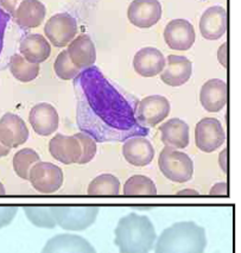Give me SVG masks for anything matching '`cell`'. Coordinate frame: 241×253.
<instances>
[{"instance_id": "obj_1", "label": "cell", "mask_w": 241, "mask_h": 253, "mask_svg": "<svg viewBox=\"0 0 241 253\" xmlns=\"http://www.w3.org/2000/svg\"><path fill=\"white\" fill-rule=\"evenodd\" d=\"M74 89L79 128L96 142H125L149 134L137 119L139 101L114 86L98 67L82 70L74 79Z\"/></svg>"}, {"instance_id": "obj_2", "label": "cell", "mask_w": 241, "mask_h": 253, "mask_svg": "<svg viewBox=\"0 0 241 253\" xmlns=\"http://www.w3.org/2000/svg\"><path fill=\"white\" fill-rule=\"evenodd\" d=\"M116 245L120 253H149L154 249L156 229L148 216L130 213L118 222L116 231Z\"/></svg>"}, {"instance_id": "obj_3", "label": "cell", "mask_w": 241, "mask_h": 253, "mask_svg": "<svg viewBox=\"0 0 241 253\" xmlns=\"http://www.w3.org/2000/svg\"><path fill=\"white\" fill-rule=\"evenodd\" d=\"M205 231L194 221L173 223L161 232L155 253H204Z\"/></svg>"}, {"instance_id": "obj_4", "label": "cell", "mask_w": 241, "mask_h": 253, "mask_svg": "<svg viewBox=\"0 0 241 253\" xmlns=\"http://www.w3.org/2000/svg\"><path fill=\"white\" fill-rule=\"evenodd\" d=\"M56 222L66 231H84L99 215L96 206H52Z\"/></svg>"}, {"instance_id": "obj_5", "label": "cell", "mask_w": 241, "mask_h": 253, "mask_svg": "<svg viewBox=\"0 0 241 253\" xmlns=\"http://www.w3.org/2000/svg\"><path fill=\"white\" fill-rule=\"evenodd\" d=\"M158 167L161 173L170 181L184 183L194 176V162L187 154L165 146L161 151Z\"/></svg>"}, {"instance_id": "obj_6", "label": "cell", "mask_w": 241, "mask_h": 253, "mask_svg": "<svg viewBox=\"0 0 241 253\" xmlns=\"http://www.w3.org/2000/svg\"><path fill=\"white\" fill-rule=\"evenodd\" d=\"M44 35L56 48L69 45L78 35V23L68 13H57L44 25Z\"/></svg>"}, {"instance_id": "obj_7", "label": "cell", "mask_w": 241, "mask_h": 253, "mask_svg": "<svg viewBox=\"0 0 241 253\" xmlns=\"http://www.w3.org/2000/svg\"><path fill=\"white\" fill-rule=\"evenodd\" d=\"M29 181L38 193L54 194L62 187L63 171L48 162H38L32 167Z\"/></svg>"}, {"instance_id": "obj_8", "label": "cell", "mask_w": 241, "mask_h": 253, "mask_svg": "<svg viewBox=\"0 0 241 253\" xmlns=\"http://www.w3.org/2000/svg\"><path fill=\"white\" fill-rule=\"evenodd\" d=\"M226 142V132L222 124L216 118H203L196 124L195 127V144L201 151H216Z\"/></svg>"}, {"instance_id": "obj_9", "label": "cell", "mask_w": 241, "mask_h": 253, "mask_svg": "<svg viewBox=\"0 0 241 253\" xmlns=\"http://www.w3.org/2000/svg\"><path fill=\"white\" fill-rule=\"evenodd\" d=\"M170 113V102L163 95H150L140 100L137 106V119L145 127L161 124Z\"/></svg>"}, {"instance_id": "obj_10", "label": "cell", "mask_w": 241, "mask_h": 253, "mask_svg": "<svg viewBox=\"0 0 241 253\" xmlns=\"http://www.w3.org/2000/svg\"><path fill=\"white\" fill-rule=\"evenodd\" d=\"M196 34L192 23L186 19H173L167 23L164 30V41L170 49L187 51L194 45Z\"/></svg>"}, {"instance_id": "obj_11", "label": "cell", "mask_w": 241, "mask_h": 253, "mask_svg": "<svg viewBox=\"0 0 241 253\" xmlns=\"http://www.w3.org/2000/svg\"><path fill=\"white\" fill-rule=\"evenodd\" d=\"M127 18L137 28H152L161 18V2L158 0H133L128 6Z\"/></svg>"}, {"instance_id": "obj_12", "label": "cell", "mask_w": 241, "mask_h": 253, "mask_svg": "<svg viewBox=\"0 0 241 253\" xmlns=\"http://www.w3.org/2000/svg\"><path fill=\"white\" fill-rule=\"evenodd\" d=\"M29 138L28 126L22 118L13 113H5L0 118V143L8 149L18 148Z\"/></svg>"}, {"instance_id": "obj_13", "label": "cell", "mask_w": 241, "mask_h": 253, "mask_svg": "<svg viewBox=\"0 0 241 253\" xmlns=\"http://www.w3.org/2000/svg\"><path fill=\"white\" fill-rule=\"evenodd\" d=\"M49 152L56 161L69 166L79 163L82 156V145L75 134L64 136L58 133L49 142Z\"/></svg>"}, {"instance_id": "obj_14", "label": "cell", "mask_w": 241, "mask_h": 253, "mask_svg": "<svg viewBox=\"0 0 241 253\" xmlns=\"http://www.w3.org/2000/svg\"><path fill=\"white\" fill-rule=\"evenodd\" d=\"M29 122L37 134L46 137L57 131L60 117L54 106L48 102H42L31 108Z\"/></svg>"}, {"instance_id": "obj_15", "label": "cell", "mask_w": 241, "mask_h": 253, "mask_svg": "<svg viewBox=\"0 0 241 253\" xmlns=\"http://www.w3.org/2000/svg\"><path fill=\"white\" fill-rule=\"evenodd\" d=\"M200 31L208 41L220 40L227 32V11L222 6H210L202 13Z\"/></svg>"}, {"instance_id": "obj_16", "label": "cell", "mask_w": 241, "mask_h": 253, "mask_svg": "<svg viewBox=\"0 0 241 253\" xmlns=\"http://www.w3.org/2000/svg\"><path fill=\"white\" fill-rule=\"evenodd\" d=\"M193 74V63L186 56L169 55L166 57V66L161 79L164 84L171 87L183 86L189 81Z\"/></svg>"}, {"instance_id": "obj_17", "label": "cell", "mask_w": 241, "mask_h": 253, "mask_svg": "<svg viewBox=\"0 0 241 253\" xmlns=\"http://www.w3.org/2000/svg\"><path fill=\"white\" fill-rule=\"evenodd\" d=\"M166 66L164 55L152 46L140 49L133 57V68L137 74L144 78H154L161 74Z\"/></svg>"}, {"instance_id": "obj_18", "label": "cell", "mask_w": 241, "mask_h": 253, "mask_svg": "<svg viewBox=\"0 0 241 253\" xmlns=\"http://www.w3.org/2000/svg\"><path fill=\"white\" fill-rule=\"evenodd\" d=\"M42 253H96L92 244L76 234H57L46 241Z\"/></svg>"}, {"instance_id": "obj_19", "label": "cell", "mask_w": 241, "mask_h": 253, "mask_svg": "<svg viewBox=\"0 0 241 253\" xmlns=\"http://www.w3.org/2000/svg\"><path fill=\"white\" fill-rule=\"evenodd\" d=\"M227 84L220 79H211L202 86L200 92V101L205 111L217 113L227 105Z\"/></svg>"}, {"instance_id": "obj_20", "label": "cell", "mask_w": 241, "mask_h": 253, "mask_svg": "<svg viewBox=\"0 0 241 253\" xmlns=\"http://www.w3.org/2000/svg\"><path fill=\"white\" fill-rule=\"evenodd\" d=\"M122 155L131 166L146 167L154 161L155 149L145 137H132L125 140Z\"/></svg>"}, {"instance_id": "obj_21", "label": "cell", "mask_w": 241, "mask_h": 253, "mask_svg": "<svg viewBox=\"0 0 241 253\" xmlns=\"http://www.w3.org/2000/svg\"><path fill=\"white\" fill-rule=\"evenodd\" d=\"M161 143L167 148L186 149L189 145V126L179 118H172L160 127Z\"/></svg>"}, {"instance_id": "obj_22", "label": "cell", "mask_w": 241, "mask_h": 253, "mask_svg": "<svg viewBox=\"0 0 241 253\" xmlns=\"http://www.w3.org/2000/svg\"><path fill=\"white\" fill-rule=\"evenodd\" d=\"M70 60L76 68L81 70L88 69L94 66L96 61V49L93 41L87 35H80L68 45Z\"/></svg>"}, {"instance_id": "obj_23", "label": "cell", "mask_w": 241, "mask_h": 253, "mask_svg": "<svg viewBox=\"0 0 241 253\" xmlns=\"http://www.w3.org/2000/svg\"><path fill=\"white\" fill-rule=\"evenodd\" d=\"M46 16V8L40 0H23L13 18L22 29L38 28Z\"/></svg>"}, {"instance_id": "obj_24", "label": "cell", "mask_w": 241, "mask_h": 253, "mask_svg": "<svg viewBox=\"0 0 241 253\" xmlns=\"http://www.w3.org/2000/svg\"><path fill=\"white\" fill-rule=\"evenodd\" d=\"M20 54L32 63H43L51 54V45L42 35L29 34L20 41Z\"/></svg>"}, {"instance_id": "obj_25", "label": "cell", "mask_w": 241, "mask_h": 253, "mask_svg": "<svg viewBox=\"0 0 241 253\" xmlns=\"http://www.w3.org/2000/svg\"><path fill=\"white\" fill-rule=\"evenodd\" d=\"M10 72L20 82H31L40 74V64L32 63L22 55H13L10 60Z\"/></svg>"}, {"instance_id": "obj_26", "label": "cell", "mask_w": 241, "mask_h": 253, "mask_svg": "<svg viewBox=\"0 0 241 253\" xmlns=\"http://www.w3.org/2000/svg\"><path fill=\"white\" fill-rule=\"evenodd\" d=\"M52 206H26L25 215L32 225L40 228H55L57 226L52 214Z\"/></svg>"}, {"instance_id": "obj_27", "label": "cell", "mask_w": 241, "mask_h": 253, "mask_svg": "<svg viewBox=\"0 0 241 253\" xmlns=\"http://www.w3.org/2000/svg\"><path fill=\"white\" fill-rule=\"evenodd\" d=\"M87 192L89 195H119L120 182L114 175L102 173L90 182Z\"/></svg>"}, {"instance_id": "obj_28", "label": "cell", "mask_w": 241, "mask_h": 253, "mask_svg": "<svg viewBox=\"0 0 241 253\" xmlns=\"http://www.w3.org/2000/svg\"><path fill=\"white\" fill-rule=\"evenodd\" d=\"M38 162H40V155H38L35 150L29 148L19 150V151L14 155L12 161L14 172H16L17 176L20 178L29 179L32 167L36 163H38Z\"/></svg>"}, {"instance_id": "obj_29", "label": "cell", "mask_w": 241, "mask_h": 253, "mask_svg": "<svg viewBox=\"0 0 241 253\" xmlns=\"http://www.w3.org/2000/svg\"><path fill=\"white\" fill-rule=\"evenodd\" d=\"M124 194L127 196L133 195H157V188L151 178L144 175H134L126 181Z\"/></svg>"}, {"instance_id": "obj_30", "label": "cell", "mask_w": 241, "mask_h": 253, "mask_svg": "<svg viewBox=\"0 0 241 253\" xmlns=\"http://www.w3.org/2000/svg\"><path fill=\"white\" fill-rule=\"evenodd\" d=\"M55 74L57 75L58 79L61 80H74L80 75L81 70L76 68L75 64L70 60L68 50H62L56 57L54 63Z\"/></svg>"}, {"instance_id": "obj_31", "label": "cell", "mask_w": 241, "mask_h": 253, "mask_svg": "<svg viewBox=\"0 0 241 253\" xmlns=\"http://www.w3.org/2000/svg\"><path fill=\"white\" fill-rule=\"evenodd\" d=\"M75 137L80 140L82 145V156L79 161L78 164H83L89 163L90 161L95 157L96 155V140L93 137H90L89 134L84 133V132H79L75 133Z\"/></svg>"}, {"instance_id": "obj_32", "label": "cell", "mask_w": 241, "mask_h": 253, "mask_svg": "<svg viewBox=\"0 0 241 253\" xmlns=\"http://www.w3.org/2000/svg\"><path fill=\"white\" fill-rule=\"evenodd\" d=\"M17 213H18V207L16 206H0V228L10 225Z\"/></svg>"}, {"instance_id": "obj_33", "label": "cell", "mask_w": 241, "mask_h": 253, "mask_svg": "<svg viewBox=\"0 0 241 253\" xmlns=\"http://www.w3.org/2000/svg\"><path fill=\"white\" fill-rule=\"evenodd\" d=\"M10 18H11L10 14L0 7V54H1L2 46H4L5 30H6L8 22H10Z\"/></svg>"}, {"instance_id": "obj_34", "label": "cell", "mask_w": 241, "mask_h": 253, "mask_svg": "<svg viewBox=\"0 0 241 253\" xmlns=\"http://www.w3.org/2000/svg\"><path fill=\"white\" fill-rule=\"evenodd\" d=\"M22 1L23 0H0V7L6 11L10 16H14Z\"/></svg>"}, {"instance_id": "obj_35", "label": "cell", "mask_w": 241, "mask_h": 253, "mask_svg": "<svg viewBox=\"0 0 241 253\" xmlns=\"http://www.w3.org/2000/svg\"><path fill=\"white\" fill-rule=\"evenodd\" d=\"M217 58H219L220 64H221L223 68H227V63H228V44L227 43H223L219 48V51H217Z\"/></svg>"}, {"instance_id": "obj_36", "label": "cell", "mask_w": 241, "mask_h": 253, "mask_svg": "<svg viewBox=\"0 0 241 253\" xmlns=\"http://www.w3.org/2000/svg\"><path fill=\"white\" fill-rule=\"evenodd\" d=\"M211 195H226L227 194V184L217 183L210 189Z\"/></svg>"}, {"instance_id": "obj_37", "label": "cell", "mask_w": 241, "mask_h": 253, "mask_svg": "<svg viewBox=\"0 0 241 253\" xmlns=\"http://www.w3.org/2000/svg\"><path fill=\"white\" fill-rule=\"evenodd\" d=\"M220 167L225 172H227V150H223L220 154Z\"/></svg>"}, {"instance_id": "obj_38", "label": "cell", "mask_w": 241, "mask_h": 253, "mask_svg": "<svg viewBox=\"0 0 241 253\" xmlns=\"http://www.w3.org/2000/svg\"><path fill=\"white\" fill-rule=\"evenodd\" d=\"M178 196H194V195H199V193L194 189H184L182 192H179L177 194Z\"/></svg>"}, {"instance_id": "obj_39", "label": "cell", "mask_w": 241, "mask_h": 253, "mask_svg": "<svg viewBox=\"0 0 241 253\" xmlns=\"http://www.w3.org/2000/svg\"><path fill=\"white\" fill-rule=\"evenodd\" d=\"M10 150H11V149L6 148V146L2 145V144L0 143V158L5 157V156H7L8 154H10Z\"/></svg>"}, {"instance_id": "obj_40", "label": "cell", "mask_w": 241, "mask_h": 253, "mask_svg": "<svg viewBox=\"0 0 241 253\" xmlns=\"http://www.w3.org/2000/svg\"><path fill=\"white\" fill-rule=\"evenodd\" d=\"M6 194V190H5V187L0 183V195H5Z\"/></svg>"}]
</instances>
